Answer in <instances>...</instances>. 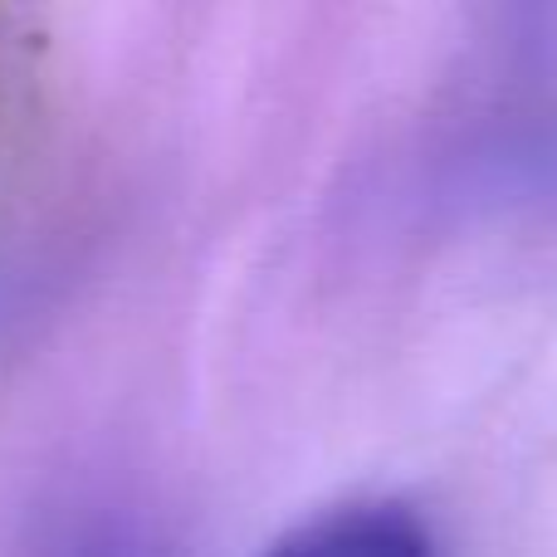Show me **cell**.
Listing matches in <instances>:
<instances>
[{
    "mask_svg": "<svg viewBox=\"0 0 557 557\" xmlns=\"http://www.w3.org/2000/svg\"><path fill=\"white\" fill-rule=\"evenodd\" d=\"M270 557H441L431 533L392 504H362L337 509L327 519L298 529Z\"/></svg>",
    "mask_w": 557,
    "mask_h": 557,
    "instance_id": "6da1fadb",
    "label": "cell"
},
{
    "mask_svg": "<svg viewBox=\"0 0 557 557\" xmlns=\"http://www.w3.org/2000/svg\"><path fill=\"white\" fill-rule=\"evenodd\" d=\"M45 557H157L143 533H133L117 519H88L78 529L59 533V543Z\"/></svg>",
    "mask_w": 557,
    "mask_h": 557,
    "instance_id": "7a4b0ae2",
    "label": "cell"
}]
</instances>
